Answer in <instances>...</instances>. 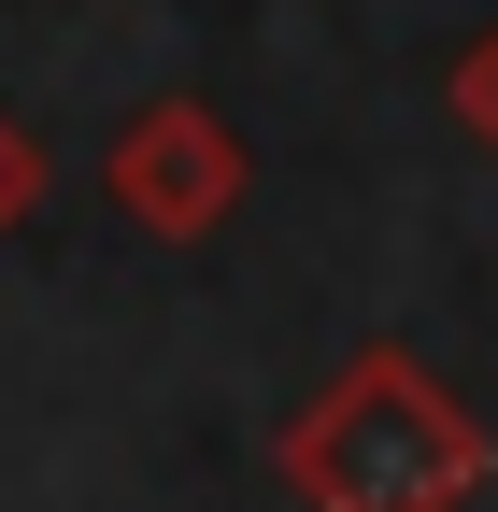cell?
<instances>
[{
	"label": "cell",
	"mask_w": 498,
	"mask_h": 512,
	"mask_svg": "<svg viewBox=\"0 0 498 512\" xmlns=\"http://www.w3.org/2000/svg\"><path fill=\"white\" fill-rule=\"evenodd\" d=\"M442 114L470 128L484 157H498V29H470V43H456V72H442Z\"/></svg>",
	"instance_id": "cell-3"
},
{
	"label": "cell",
	"mask_w": 498,
	"mask_h": 512,
	"mask_svg": "<svg viewBox=\"0 0 498 512\" xmlns=\"http://www.w3.org/2000/svg\"><path fill=\"white\" fill-rule=\"evenodd\" d=\"M285 484L314 512H456L484 484V427L399 342H370V356H342L328 399L285 427Z\"/></svg>",
	"instance_id": "cell-1"
},
{
	"label": "cell",
	"mask_w": 498,
	"mask_h": 512,
	"mask_svg": "<svg viewBox=\"0 0 498 512\" xmlns=\"http://www.w3.org/2000/svg\"><path fill=\"white\" fill-rule=\"evenodd\" d=\"M100 185H114V214H129L143 242H214L242 214V185H257V157H242V128L200 86H171V100H143L129 128H114Z\"/></svg>",
	"instance_id": "cell-2"
},
{
	"label": "cell",
	"mask_w": 498,
	"mask_h": 512,
	"mask_svg": "<svg viewBox=\"0 0 498 512\" xmlns=\"http://www.w3.org/2000/svg\"><path fill=\"white\" fill-rule=\"evenodd\" d=\"M29 200H43V157H29V128H15V114H0V228H15Z\"/></svg>",
	"instance_id": "cell-4"
}]
</instances>
